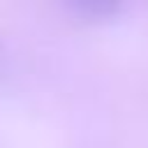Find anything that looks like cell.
Instances as JSON below:
<instances>
[{
  "label": "cell",
  "mask_w": 148,
  "mask_h": 148,
  "mask_svg": "<svg viewBox=\"0 0 148 148\" xmlns=\"http://www.w3.org/2000/svg\"><path fill=\"white\" fill-rule=\"evenodd\" d=\"M69 9L86 21H109L123 14V5L116 0H74Z\"/></svg>",
  "instance_id": "1"
}]
</instances>
